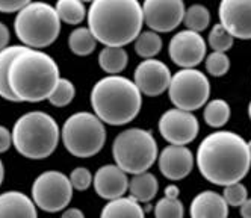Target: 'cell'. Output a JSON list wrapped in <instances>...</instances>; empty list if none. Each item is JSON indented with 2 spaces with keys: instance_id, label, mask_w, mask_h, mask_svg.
<instances>
[{
  "instance_id": "60d3db41",
  "label": "cell",
  "mask_w": 251,
  "mask_h": 218,
  "mask_svg": "<svg viewBox=\"0 0 251 218\" xmlns=\"http://www.w3.org/2000/svg\"><path fill=\"white\" fill-rule=\"evenodd\" d=\"M5 179V165H3V162L2 159H0V187H2V182Z\"/></svg>"
},
{
  "instance_id": "44dd1931",
  "label": "cell",
  "mask_w": 251,
  "mask_h": 218,
  "mask_svg": "<svg viewBox=\"0 0 251 218\" xmlns=\"http://www.w3.org/2000/svg\"><path fill=\"white\" fill-rule=\"evenodd\" d=\"M159 191V182L150 171L133 174L129 180V194L139 203H150Z\"/></svg>"
},
{
  "instance_id": "5bb4252c",
  "label": "cell",
  "mask_w": 251,
  "mask_h": 218,
  "mask_svg": "<svg viewBox=\"0 0 251 218\" xmlns=\"http://www.w3.org/2000/svg\"><path fill=\"white\" fill-rule=\"evenodd\" d=\"M171 71L168 65L159 59H144L133 71V82L142 96L157 97L168 91L171 82Z\"/></svg>"
},
{
  "instance_id": "ab89813d",
  "label": "cell",
  "mask_w": 251,
  "mask_h": 218,
  "mask_svg": "<svg viewBox=\"0 0 251 218\" xmlns=\"http://www.w3.org/2000/svg\"><path fill=\"white\" fill-rule=\"evenodd\" d=\"M164 194H165V197H168V198H178V194H180V190H178V187H177V185L171 184V185L165 187Z\"/></svg>"
},
{
  "instance_id": "e575fe53",
  "label": "cell",
  "mask_w": 251,
  "mask_h": 218,
  "mask_svg": "<svg viewBox=\"0 0 251 218\" xmlns=\"http://www.w3.org/2000/svg\"><path fill=\"white\" fill-rule=\"evenodd\" d=\"M30 2L32 0H0V12H3V14L15 12L17 14Z\"/></svg>"
},
{
  "instance_id": "7c38bea8",
  "label": "cell",
  "mask_w": 251,
  "mask_h": 218,
  "mask_svg": "<svg viewBox=\"0 0 251 218\" xmlns=\"http://www.w3.org/2000/svg\"><path fill=\"white\" fill-rule=\"evenodd\" d=\"M185 11L183 0H144L142 3L144 25L157 33H168L180 26Z\"/></svg>"
},
{
  "instance_id": "4316f807",
  "label": "cell",
  "mask_w": 251,
  "mask_h": 218,
  "mask_svg": "<svg viewBox=\"0 0 251 218\" xmlns=\"http://www.w3.org/2000/svg\"><path fill=\"white\" fill-rule=\"evenodd\" d=\"M230 114H231L230 105L226 100L213 99L204 105L203 118L207 126L215 127V129H220V127L227 124V121L230 120Z\"/></svg>"
},
{
  "instance_id": "52a82bcc",
  "label": "cell",
  "mask_w": 251,
  "mask_h": 218,
  "mask_svg": "<svg viewBox=\"0 0 251 218\" xmlns=\"http://www.w3.org/2000/svg\"><path fill=\"white\" fill-rule=\"evenodd\" d=\"M157 142L150 131L130 127L120 132L112 144V156L117 165L127 174L149 171L157 161Z\"/></svg>"
},
{
  "instance_id": "ffe728a7",
  "label": "cell",
  "mask_w": 251,
  "mask_h": 218,
  "mask_svg": "<svg viewBox=\"0 0 251 218\" xmlns=\"http://www.w3.org/2000/svg\"><path fill=\"white\" fill-rule=\"evenodd\" d=\"M100 218H146L144 208L135 198L120 197L109 200L101 209Z\"/></svg>"
},
{
  "instance_id": "d6986e66",
  "label": "cell",
  "mask_w": 251,
  "mask_h": 218,
  "mask_svg": "<svg viewBox=\"0 0 251 218\" xmlns=\"http://www.w3.org/2000/svg\"><path fill=\"white\" fill-rule=\"evenodd\" d=\"M0 218H38L32 197L22 191L0 194Z\"/></svg>"
},
{
  "instance_id": "484cf974",
  "label": "cell",
  "mask_w": 251,
  "mask_h": 218,
  "mask_svg": "<svg viewBox=\"0 0 251 218\" xmlns=\"http://www.w3.org/2000/svg\"><path fill=\"white\" fill-rule=\"evenodd\" d=\"M55 9L59 15V20L71 26L80 25L88 12L82 0H56Z\"/></svg>"
},
{
  "instance_id": "1f68e13d",
  "label": "cell",
  "mask_w": 251,
  "mask_h": 218,
  "mask_svg": "<svg viewBox=\"0 0 251 218\" xmlns=\"http://www.w3.org/2000/svg\"><path fill=\"white\" fill-rule=\"evenodd\" d=\"M206 71L213 78H221L230 70V58L223 52H212L204 58Z\"/></svg>"
},
{
  "instance_id": "8fae6325",
  "label": "cell",
  "mask_w": 251,
  "mask_h": 218,
  "mask_svg": "<svg viewBox=\"0 0 251 218\" xmlns=\"http://www.w3.org/2000/svg\"><path fill=\"white\" fill-rule=\"evenodd\" d=\"M159 134L173 145H188L200 132V124L197 117L183 109H168L159 118Z\"/></svg>"
},
{
  "instance_id": "7402d4cb",
  "label": "cell",
  "mask_w": 251,
  "mask_h": 218,
  "mask_svg": "<svg viewBox=\"0 0 251 218\" xmlns=\"http://www.w3.org/2000/svg\"><path fill=\"white\" fill-rule=\"evenodd\" d=\"M129 64V54L124 47L104 46L99 53V65L109 76L120 75Z\"/></svg>"
},
{
  "instance_id": "30bf717a",
  "label": "cell",
  "mask_w": 251,
  "mask_h": 218,
  "mask_svg": "<svg viewBox=\"0 0 251 218\" xmlns=\"http://www.w3.org/2000/svg\"><path fill=\"white\" fill-rule=\"evenodd\" d=\"M73 191L68 176L58 170H49L33 180L30 197L37 208L53 214L64 211L70 205Z\"/></svg>"
},
{
  "instance_id": "ee69618b",
  "label": "cell",
  "mask_w": 251,
  "mask_h": 218,
  "mask_svg": "<svg viewBox=\"0 0 251 218\" xmlns=\"http://www.w3.org/2000/svg\"><path fill=\"white\" fill-rule=\"evenodd\" d=\"M82 2H83V3H93L94 0H82Z\"/></svg>"
},
{
  "instance_id": "7a4b0ae2",
  "label": "cell",
  "mask_w": 251,
  "mask_h": 218,
  "mask_svg": "<svg viewBox=\"0 0 251 218\" xmlns=\"http://www.w3.org/2000/svg\"><path fill=\"white\" fill-rule=\"evenodd\" d=\"M86 22L97 43L126 47L142 32V5L138 0H94L86 12Z\"/></svg>"
},
{
  "instance_id": "d4e9b609",
  "label": "cell",
  "mask_w": 251,
  "mask_h": 218,
  "mask_svg": "<svg viewBox=\"0 0 251 218\" xmlns=\"http://www.w3.org/2000/svg\"><path fill=\"white\" fill-rule=\"evenodd\" d=\"M162 36L160 33L154 32V30H144L141 32L136 40L133 41V49L138 56H141L142 59H151L156 54L160 53L162 50Z\"/></svg>"
},
{
  "instance_id": "d6a6232c",
  "label": "cell",
  "mask_w": 251,
  "mask_h": 218,
  "mask_svg": "<svg viewBox=\"0 0 251 218\" xmlns=\"http://www.w3.org/2000/svg\"><path fill=\"white\" fill-rule=\"evenodd\" d=\"M223 197L228 206L239 208L248 198V190L242 182H236V184H230L224 187Z\"/></svg>"
},
{
  "instance_id": "f35d334b",
  "label": "cell",
  "mask_w": 251,
  "mask_h": 218,
  "mask_svg": "<svg viewBox=\"0 0 251 218\" xmlns=\"http://www.w3.org/2000/svg\"><path fill=\"white\" fill-rule=\"evenodd\" d=\"M239 212L242 218H251V198H247L239 206Z\"/></svg>"
},
{
  "instance_id": "e0dca14e",
  "label": "cell",
  "mask_w": 251,
  "mask_h": 218,
  "mask_svg": "<svg viewBox=\"0 0 251 218\" xmlns=\"http://www.w3.org/2000/svg\"><path fill=\"white\" fill-rule=\"evenodd\" d=\"M93 185L97 195L109 202L123 197L129 191V177L117 164H106L96 171Z\"/></svg>"
},
{
  "instance_id": "cb8c5ba5",
  "label": "cell",
  "mask_w": 251,
  "mask_h": 218,
  "mask_svg": "<svg viewBox=\"0 0 251 218\" xmlns=\"http://www.w3.org/2000/svg\"><path fill=\"white\" fill-rule=\"evenodd\" d=\"M68 47L76 56H88L97 49V40L88 27L77 26L68 36Z\"/></svg>"
},
{
  "instance_id": "ba28073f",
  "label": "cell",
  "mask_w": 251,
  "mask_h": 218,
  "mask_svg": "<svg viewBox=\"0 0 251 218\" xmlns=\"http://www.w3.org/2000/svg\"><path fill=\"white\" fill-rule=\"evenodd\" d=\"M61 139L70 155L82 159L93 158L104 147L106 127L94 112L80 111L65 120Z\"/></svg>"
},
{
  "instance_id": "603a6c76",
  "label": "cell",
  "mask_w": 251,
  "mask_h": 218,
  "mask_svg": "<svg viewBox=\"0 0 251 218\" xmlns=\"http://www.w3.org/2000/svg\"><path fill=\"white\" fill-rule=\"evenodd\" d=\"M26 46H8L0 52V97L8 102H17L9 86V68L12 61L17 58Z\"/></svg>"
},
{
  "instance_id": "7bdbcfd3",
  "label": "cell",
  "mask_w": 251,
  "mask_h": 218,
  "mask_svg": "<svg viewBox=\"0 0 251 218\" xmlns=\"http://www.w3.org/2000/svg\"><path fill=\"white\" fill-rule=\"evenodd\" d=\"M248 152H250V156H251V139L248 141Z\"/></svg>"
},
{
  "instance_id": "8992f818",
  "label": "cell",
  "mask_w": 251,
  "mask_h": 218,
  "mask_svg": "<svg viewBox=\"0 0 251 218\" xmlns=\"http://www.w3.org/2000/svg\"><path fill=\"white\" fill-rule=\"evenodd\" d=\"M61 23L55 6L46 2H30L17 12L14 30L23 46L40 50L58 40Z\"/></svg>"
},
{
  "instance_id": "ac0fdd59",
  "label": "cell",
  "mask_w": 251,
  "mask_h": 218,
  "mask_svg": "<svg viewBox=\"0 0 251 218\" xmlns=\"http://www.w3.org/2000/svg\"><path fill=\"white\" fill-rule=\"evenodd\" d=\"M189 215L191 218H227L228 205L223 194L207 190L192 198Z\"/></svg>"
},
{
  "instance_id": "9a60e30c",
  "label": "cell",
  "mask_w": 251,
  "mask_h": 218,
  "mask_svg": "<svg viewBox=\"0 0 251 218\" xmlns=\"http://www.w3.org/2000/svg\"><path fill=\"white\" fill-rule=\"evenodd\" d=\"M220 23L238 40H251V0H221Z\"/></svg>"
},
{
  "instance_id": "4dcf8cb0",
  "label": "cell",
  "mask_w": 251,
  "mask_h": 218,
  "mask_svg": "<svg viewBox=\"0 0 251 218\" xmlns=\"http://www.w3.org/2000/svg\"><path fill=\"white\" fill-rule=\"evenodd\" d=\"M185 206L178 198L164 197L154 205L156 218H183Z\"/></svg>"
},
{
  "instance_id": "2e32d148",
  "label": "cell",
  "mask_w": 251,
  "mask_h": 218,
  "mask_svg": "<svg viewBox=\"0 0 251 218\" xmlns=\"http://www.w3.org/2000/svg\"><path fill=\"white\" fill-rule=\"evenodd\" d=\"M195 158L186 145H167L157 155L159 171L168 180H182L191 174Z\"/></svg>"
},
{
  "instance_id": "f1b7e54d",
  "label": "cell",
  "mask_w": 251,
  "mask_h": 218,
  "mask_svg": "<svg viewBox=\"0 0 251 218\" xmlns=\"http://www.w3.org/2000/svg\"><path fill=\"white\" fill-rule=\"evenodd\" d=\"M75 96H76L75 83L65 78H61L58 81L55 89H53V93L50 94L49 102H50V105L56 106V108H65L73 102Z\"/></svg>"
},
{
  "instance_id": "8d00e7d4",
  "label": "cell",
  "mask_w": 251,
  "mask_h": 218,
  "mask_svg": "<svg viewBox=\"0 0 251 218\" xmlns=\"http://www.w3.org/2000/svg\"><path fill=\"white\" fill-rule=\"evenodd\" d=\"M9 29L6 27V25H3L2 22H0V52H2L5 47H8L9 44Z\"/></svg>"
},
{
  "instance_id": "836d02e7",
  "label": "cell",
  "mask_w": 251,
  "mask_h": 218,
  "mask_svg": "<svg viewBox=\"0 0 251 218\" xmlns=\"http://www.w3.org/2000/svg\"><path fill=\"white\" fill-rule=\"evenodd\" d=\"M68 177L71 182V187H73V190H76V191H86L93 185V179H94L91 171L85 167H76L70 173Z\"/></svg>"
},
{
  "instance_id": "5b68a950",
  "label": "cell",
  "mask_w": 251,
  "mask_h": 218,
  "mask_svg": "<svg viewBox=\"0 0 251 218\" xmlns=\"http://www.w3.org/2000/svg\"><path fill=\"white\" fill-rule=\"evenodd\" d=\"M11 132L15 150L23 158L33 161L53 155L61 139V129L56 120L43 111L23 114L14 123Z\"/></svg>"
},
{
  "instance_id": "83f0119b",
  "label": "cell",
  "mask_w": 251,
  "mask_h": 218,
  "mask_svg": "<svg viewBox=\"0 0 251 218\" xmlns=\"http://www.w3.org/2000/svg\"><path fill=\"white\" fill-rule=\"evenodd\" d=\"M183 25L186 26V29L199 32V33L206 30L210 25V11L204 5H200V3L191 5L185 11Z\"/></svg>"
},
{
  "instance_id": "f546056e",
  "label": "cell",
  "mask_w": 251,
  "mask_h": 218,
  "mask_svg": "<svg viewBox=\"0 0 251 218\" xmlns=\"http://www.w3.org/2000/svg\"><path fill=\"white\" fill-rule=\"evenodd\" d=\"M207 43L210 46V49H213V52H228L235 43V38L233 35L221 25H213V27L210 29V33L207 36Z\"/></svg>"
},
{
  "instance_id": "6da1fadb",
  "label": "cell",
  "mask_w": 251,
  "mask_h": 218,
  "mask_svg": "<svg viewBox=\"0 0 251 218\" xmlns=\"http://www.w3.org/2000/svg\"><path fill=\"white\" fill-rule=\"evenodd\" d=\"M201 176L213 185L226 187L241 182L250 171L248 142L230 131H217L199 145L195 156Z\"/></svg>"
},
{
  "instance_id": "277c9868",
  "label": "cell",
  "mask_w": 251,
  "mask_h": 218,
  "mask_svg": "<svg viewBox=\"0 0 251 218\" xmlns=\"http://www.w3.org/2000/svg\"><path fill=\"white\" fill-rule=\"evenodd\" d=\"M89 99L94 114L111 126L133 121L142 106V94L136 83L121 75H107L97 81Z\"/></svg>"
},
{
  "instance_id": "b9f144b4",
  "label": "cell",
  "mask_w": 251,
  "mask_h": 218,
  "mask_svg": "<svg viewBox=\"0 0 251 218\" xmlns=\"http://www.w3.org/2000/svg\"><path fill=\"white\" fill-rule=\"evenodd\" d=\"M248 117H250V120H251V102H250V105H248Z\"/></svg>"
},
{
  "instance_id": "74e56055",
  "label": "cell",
  "mask_w": 251,
  "mask_h": 218,
  "mask_svg": "<svg viewBox=\"0 0 251 218\" xmlns=\"http://www.w3.org/2000/svg\"><path fill=\"white\" fill-rule=\"evenodd\" d=\"M61 218H85V214L79 209V208H67Z\"/></svg>"
},
{
  "instance_id": "d590c367",
  "label": "cell",
  "mask_w": 251,
  "mask_h": 218,
  "mask_svg": "<svg viewBox=\"0 0 251 218\" xmlns=\"http://www.w3.org/2000/svg\"><path fill=\"white\" fill-rule=\"evenodd\" d=\"M12 145V132H9L5 126H0V153H5Z\"/></svg>"
},
{
  "instance_id": "4fadbf2b",
  "label": "cell",
  "mask_w": 251,
  "mask_h": 218,
  "mask_svg": "<svg viewBox=\"0 0 251 218\" xmlns=\"http://www.w3.org/2000/svg\"><path fill=\"white\" fill-rule=\"evenodd\" d=\"M168 54L177 67L195 68L206 58V41L199 32L180 30L170 40Z\"/></svg>"
},
{
  "instance_id": "3957f363",
  "label": "cell",
  "mask_w": 251,
  "mask_h": 218,
  "mask_svg": "<svg viewBox=\"0 0 251 218\" xmlns=\"http://www.w3.org/2000/svg\"><path fill=\"white\" fill-rule=\"evenodd\" d=\"M59 79L56 61L38 49L25 47L9 68V86L17 102L38 103L49 100Z\"/></svg>"
},
{
  "instance_id": "9c48e42d",
  "label": "cell",
  "mask_w": 251,
  "mask_h": 218,
  "mask_svg": "<svg viewBox=\"0 0 251 218\" xmlns=\"http://www.w3.org/2000/svg\"><path fill=\"white\" fill-rule=\"evenodd\" d=\"M168 97L174 108L194 112L209 102L210 82L200 70L180 68L171 78Z\"/></svg>"
}]
</instances>
